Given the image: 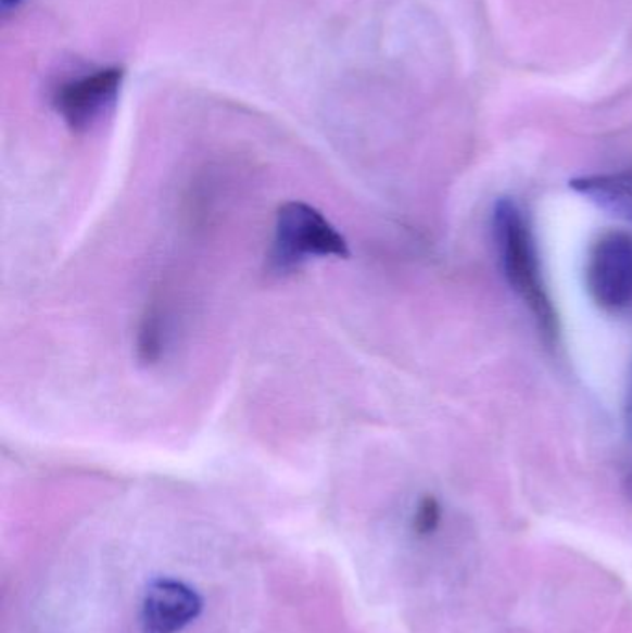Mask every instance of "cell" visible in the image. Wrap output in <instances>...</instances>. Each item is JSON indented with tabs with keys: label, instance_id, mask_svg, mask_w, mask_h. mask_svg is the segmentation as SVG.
<instances>
[{
	"label": "cell",
	"instance_id": "obj_1",
	"mask_svg": "<svg viewBox=\"0 0 632 633\" xmlns=\"http://www.w3.org/2000/svg\"><path fill=\"white\" fill-rule=\"evenodd\" d=\"M493 238L510 288L526 302L545 338H557L555 307L545 291L531 226L516 202L500 199L493 206Z\"/></svg>",
	"mask_w": 632,
	"mask_h": 633
},
{
	"label": "cell",
	"instance_id": "obj_2",
	"mask_svg": "<svg viewBox=\"0 0 632 633\" xmlns=\"http://www.w3.org/2000/svg\"><path fill=\"white\" fill-rule=\"evenodd\" d=\"M347 257V241L330 220L306 202H286L277 214L269 269L288 275L311 257Z\"/></svg>",
	"mask_w": 632,
	"mask_h": 633
},
{
	"label": "cell",
	"instance_id": "obj_3",
	"mask_svg": "<svg viewBox=\"0 0 632 633\" xmlns=\"http://www.w3.org/2000/svg\"><path fill=\"white\" fill-rule=\"evenodd\" d=\"M586 288L601 307L632 304V236L608 232L595 241L586 264Z\"/></svg>",
	"mask_w": 632,
	"mask_h": 633
},
{
	"label": "cell",
	"instance_id": "obj_4",
	"mask_svg": "<svg viewBox=\"0 0 632 633\" xmlns=\"http://www.w3.org/2000/svg\"><path fill=\"white\" fill-rule=\"evenodd\" d=\"M125 80L119 65L99 69L62 84L54 93V107L73 132H86L114 107Z\"/></svg>",
	"mask_w": 632,
	"mask_h": 633
},
{
	"label": "cell",
	"instance_id": "obj_5",
	"mask_svg": "<svg viewBox=\"0 0 632 633\" xmlns=\"http://www.w3.org/2000/svg\"><path fill=\"white\" fill-rule=\"evenodd\" d=\"M203 603L195 591L177 580H156L149 585L141 611L143 633H177L195 621Z\"/></svg>",
	"mask_w": 632,
	"mask_h": 633
},
{
	"label": "cell",
	"instance_id": "obj_6",
	"mask_svg": "<svg viewBox=\"0 0 632 633\" xmlns=\"http://www.w3.org/2000/svg\"><path fill=\"white\" fill-rule=\"evenodd\" d=\"M569 186L601 210L632 223V170L582 176L571 180Z\"/></svg>",
	"mask_w": 632,
	"mask_h": 633
},
{
	"label": "cell",
	"instance_id": "obj_7",
	"mask_svg": "<svg viewBox=\"0 0 632 633\" xmlns=\"http://www.w3.org/2000/svg\"><path fill=\"white\" fill-rule=\"evenodd\" d=\"M162 312L152 307L151 312L143 317L141 322L140 338H138V351L140 358L147 364H152L162 356L165 343L164 320Z\"/></svg>",
	"mask_w": 632,
	"mask_h": 633
},
{
	"label": "cell",
	"instance_id": "obj_8",
	"mask_svg": "<svg viewBox=\"0 0 632 633\" xmlns=\"http://www.w3.org/2000/svg\"><path fill=\"white\" fill-rule=\"evenodd\" d=\"M440 521H442V508H440V502L434 498V496H424L419 501L418 509L414 514V530L419 533V535H430L434 532L438 527H440Z\"/></svg>",
	"mask_w": 632,
	"mask_h": 633
}]
</instances>
